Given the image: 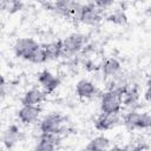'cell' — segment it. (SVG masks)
<instances>
[{"label":"cell","instance_id":"20","mask_svg":"<svg viewBox=\"0 0 151 151\" xmlns=\"http://www.w3.org/2000/svg\"><path fill=\"white\" fill-rule=\"evenodd\" d=\"M22 7H24V4L21 0H2V2H1L2 11L8 14L17 13V12L21 11Z\"/></svg>","mask_w":151,"mask_h":151},{"label":"cell","instance_id":"11","mask_svg":"<svg viewBox=\"0 0 151 151\" xmlns=\"http://www.w3.org/2000/svg\"><path fill=\"white\" fill-rule=\"evenodd\" d=\"M40 113H41V109L39 107V105H22V107L18 111L17 116L21 123L29 125L39 119Z\"/></svg>","mask_w":151,"mask_h":151},{"label":"cell","instance_id":"14","mask_svg":"<svg viewBox=\"0 0 151 151\" xmlns=\"http://www.w3.org/2000/svg\"><path fill=\"white\" fill-rule=\"evenodd\" d=\"M46 94L47 93L44 90L37 88V87L29 88L28 91L25 92L24 97L21 98V104L22 105H39L45 100Z\"/></svg>","mask_w":151,"mask_h":151},{"label":"cell","instance_id":"18","mask_svg":"<svg viewBox=\"0 0 151 151\" xmlns=\"http://www.w3.org/2000/svg\"><path fill=\"white\" fill-rule=\"evenodd\" d=\"M110 147H111V140L104 134H100V136H97V137L92 138L88 142V144L86 145V149L87 150H92V151L107 150Z\"/></svg>","mask_w":151,"mask_h":151},{"label":"cell","instance_id":"7","mask_svg":"<svg viewBox=\"0 0 151 151\" xmlns=\"http://www.w3.org/2000/svg\"><path fill=\"white\" fill-rule=\"evenodd\" d=\"M61 144V137L59 133H50V132H40L35 150L39 151H53L57 150Z\"/></svg>","mask_w":151,"mask_h":151},{"label":"cell","instance_id":"9","mask_svg":"<svg viewBox=\"0 0 151 151\" xmlns=\"http://www.w3.org/2000/svg\"><path fill=\"white\" fill-rule=\"evenodd\" d=\"M81 4L79 0H54V9L59 15L63 17H73L76 19Z\"/></svg>","mask_w":151,"mask_h":151},{"label":"cell","instance_id":"17","mask_svg":"<svg viewBox=\"0 0 151 151\" xmlns=\"http://www.w3.org/2000/svg\"><path fill=\"white\" fill-rule=\"evenodd\" d=\"M139 100V90L134 85H129L123 94V105L126 107H133Z\"/></svg>","mask_w":151,"mask_h":151},{"label":"cell","instance_id":"2","mask_svg":"<svg viewBox=\"0 0 151 151\" xmlns=\"http://www.w3.org/2000/svg\"><path fill=\"white\" fill-rule=\"evenodd\" d=\"M40 132H50V133H59L66 131V119L60 113L52 112L42 117L39 123Z\"/></svg>","mask_w":151,"mask_h":151},{"label":"cell","instance_id":"1","mask_svg":"<svg viewBox=\"0 0 151 151\" xmlns=\"http://www.w3.org/2000/svg\"><path fill=\"white\" fill-rule=\"evenodd\" d=\"M124 90L113 88L106 90L100 96V111L107 113H117L120 111L123 105V94Z\"/></svg>","mask_w":151,"mask_h":151},{"label":"cell","instance_id":"25","mask_svg":"<svg viewBox=\"0 0 151 151\" xmlns=\"http://www.w3.org/2000/svg\"><path fill=\"white\" fill-rule=\"evenodd\" d=\"M144 98L146 101L151 103V86H146V90H145V93H144Z\"/></svg>","mask_w":151,"mask_h":151},{"label":"cell","instance_id":"4","mask_svg":"<svg viewBox=\"0 0 151 151\" xmlns=\"http://www.w3.org/2000/svg\"><path fill=\"white\" fill-rule=\"evenodd\" d=\"M63 50L67 55H74L79 53L87 45V35L83 33H71L63 40Z\"/></svg>","mask_w":151,"mask_h":151},{"label":"cell","instance_id":"8","mask_svg":"<svg viewBox=\"0 0 151 151\" xmlns=\"http://www.w3.org/2000/svg\"><path fill=\"white\" fill-rule=\"evenodd\" d=\"M122 118L119 116V112L117 113H107V112H101L94 120V127L98 131H107L117 125H119Z\"/></svg>","mask_w":151,"mask_h":151},{"label":"cell","instance_id":"21","mask_svg":"<svg viewBox=\"0 0 151 151\" xmlns=\"http://www.w3.org/2000/svg\"><path fill=\"white\" fill-rule=\"evenodd\" d=\"M47 60V57H46V53H45V51H44V47H38L34 52H33V54L31 55V58L28 59V61H31V63H33V64H42V63H45Z\"/></svg>","mask_w":151,"mask_h":151},{"label":"cell","instance_id":"24","mask_svg":"<svg viewBox=\"0 0 151 151\" xmlns=\"http://www.w3.org/2000/svg\"><path fill=\"white\" fill-rule=\"evenodd\" d=\"M84 66H85V68L87 70V71H90V72H92V71H97L99 67L97 66V64L93 61V60H86L85 63H84Z\"/></svg>","mask_w":151,"mask_h":151},{"label":"cell","instance_id":"23","mask_svg":"<svg viewBox=\"0 0 151 151\" xmlns=\"http://www.w3.org/2000/svg\"><path fill=\"white\" fill-rule=\"evenodd\" d=\"M45 9H48V11H53L54 9V2H52L51 0H37Z\"/></svg>","mask_w":151,"mask_h":151},{"label":"cell","instance_id":"6","mask_svg":"<svg viewBox=\"0 0 151 151\" xmlns=\"http://www.w3.org/2000/svg\"><path fill=\"white\" fill-rule=\"evenodd\" d=\"M40 47V45L32 38H19L15 40L13 45V51L15 57L21 58L24 60H28L33 52Z\"/></svg>","mask_w":151,"mask_h":151},{"label":"cell","instance_id":"3","mask_svg":"<svg viewBox=\"0 0 151 151\" xmlns=\"http://www.w3.org/2000/svg\"><path fill=\"white\" fill-rule=\"evenodd\" d=\"M103 12L104 11L99 9L93 2H90L86 5H81L76 19L87 26H97L103 20Z\"/></svg>","mask_w":151,"mask_h":151},{"label":"cell","instance_id":"16","mask_svg":"<svg viewBox=\"0 0 151 151\" xmlns=\"http://www.w3.org/2000/svg\"><path fill=\"white\" fill-rule=\"evenodd\" d=\"M42 47H44V51H45V53H46L47 60H57V59L64 53L61 40L47 42V44H45Z\"/></svg>","mask_w":151,"mask_h":151},{"label":"cell","instance_id":"5","mask_svg":"<svg viewBox=\"0 0 151 151\" xmlns=\"http://www.w3.org/2000/svg\"><path fill=\"white\" fill-rule=\"evenodd\" d=\"M123 123L131 130L151 129V114L146 112L140 113L134 110H131L123 117Z\"/></svg>","mask_w":151,"mask_h":151},{"label":"cell","instance_id":"19","mask_svg":"<svg viewBox=\"0 0 151 151\" xmlns=\"http://www.w3.org/2000/svg\"><path fill=\"white\" fill-rule=\"evenodd\" d=\"M106 20L113 25H119V26H123L127 22V17L125 14V12L122 9V8H118L113 12H111L107 17H106Z\"/></svg>","mask_w":151,"mask_h":151},{"label":"cell","instance_id":"15","mask_svg":"<svg viewBox=\"0 0 151 151\" xmlns=\"http://www.w3.org/2000/svg\"><path fill=\"white\" fill-rule=\"evenodd\" d=\"M100 70L105 78H114L117 74L120 73L122 65H120L119 60H117L116 58H107L101 64Z\"/></svg>","mask_w":151,"mask_h":151},{"label":"cell","instance_id":"22","mask_svg":"<svg viewBox=\"0 0 151 151\" xmlns=\"http://www.w3.org/2000/svg\"><path fill=\"white\" fill-rule=\"evenodd\" d=\"M113 2H114V0H93V4L101 11L110 8L113 5Z\"/></svg>","mask_w":151,"mask_h":151},{"label":"cell","instance_id":"12","mask_svg":"<svg viewBox=\"0 0 151 151\" xmlns=\"http://www.w3.org/2000/svg\"><path fill=\"white\" fill-rule=\"evenodd\" d=\"M25 138L24 132L17 125H9L2 133V143L7 149L14 147L19 142Z\"/></svg>","mask_w":151,"mask_h":151},{"label":"cell","instance_id":"13","mask_svg":"<svg viewBox=\"0 0 151 151\" xmlns=\"http://www.w3.org/2000/svg\"><path fill=\"white\" fill-rule=\"evenodd\" d=\"M98 92L96 84L88 79H80L76 84V93L80 99H90Z\"/></svg>","mask_w":151,"mask_h":151},{"label":"cell","instance_id":"10","mask_svg":"<svg viewBox=\"0 0 151 151\" xmlns=\"http://www.w3.org/2000/svg\"><path fill=\"white\" fill-rule=\"evenodd\" d=\"M38 83L46 93H52L60 85V79L48 70H44L38 74Z\"/></svg>","mask_w":151,"mask_h":151}]
</instances>
